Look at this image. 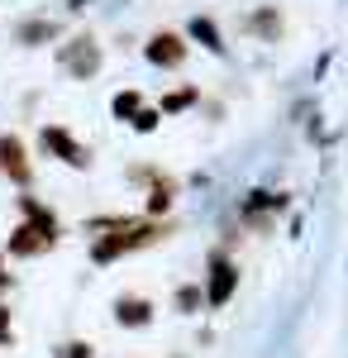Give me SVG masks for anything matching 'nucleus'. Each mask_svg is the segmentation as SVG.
Listing matches in <instances>:
<instances>
[{
    "label": "nucleus",
    "instance_id": "nucleus-4",
    "mask_svg": "<svg viewBox=\"0 0 348 358\" xmlns=\"http://www.w3.org/2000/svg\"><path fill=\"white\" fill-rule=\"evenodd\" d=\"M67 67H77V72H91V67H96V48H86V38H81L77 53H67Z\"/></svg>",
    "mask_w": 348,
    "mask_h": 358
},
{
    "label": "nucleus",
    "instance_id": "nucleus-2",
    "mask_svg": "<svg viewBox=\"0 0 348 358\" xmlns=\"http://www.w3.org/2000/svg\"><path fill=\"white\" fill-rule=\"evenodd\" d=\"M43 143H48L53 153H62L67 163H86V158H81V148H77V143H72L67 134H62V129H43Z\"/></svg>",
    "mask_w": 348,
    "mask_h": 358
},
{
    "label": "nucleus",
    "instance_id": "nucleus-3",
    "mask_svg": "<svg viewBox=\"0 0 348 358\" xmlns=\"http://www.w3.org/2000/svg\"><path fill=\"white\" fill-rule=\"evenodd\" d=\"M153 57H158V62H177V57H182L177 38H167V34H162V38H153Z\"/></svg>",
    "mask_w": 348,
    "mask_h": 358
},
{
    "label": "nucleus",
    "instance_id": "nucleus-5",
    "mask_svg": "<svg viewBox=\"0 0 348 358\" xmlns=\"http://www.w3.org/2000/svg\"><path fill=\"white\" fill-rule=\"evenodd\" d=\"M10 334V320H5V306H0V339Z\"/></svg>",
    "mask_w": 348,
    "mask_h": 358
},
{
    "label": "nucleus",
    "instance_id": "nucleus-1",
    "mask_svg": "<svg viewBox=\"0 0 348 358\" xmlns=\"http://www.w3.org/2000/svg\"><path fill=\"white\" fill-rule=\"evenodd\" d=\"M0 167H5L15 182H24V177H29V163H24V148H20V138H10V134L0 138Z\"/></svg>",
    "mask_w": 348,
    "mask_h": 358
}]
</instances>
